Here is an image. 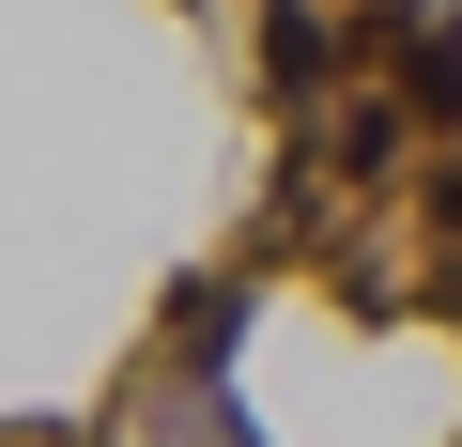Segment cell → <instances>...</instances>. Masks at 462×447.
Masks as SVG:
<instances>
[{
    "mask_svg": "<svg viewBox=\"0 0 462 447\" xmlns=\"http://www.w3.org/2000/svg\"><path fill=\"white\" fill-rule=\"evenodd\" d=\"M401 93H416L431 124H462V16H431V32L401 47Z\"/></svg>",
    "mask_w": 462,
    "mask_h": 447,
    "instance_id": "cell-2",
    "label": "cell"
},
{
    "mask_svg": "<svg viewBox=\"0 0 462 447\" xmlns=\"http://www.w3.org/2000/svg\"><path fill=\"white\" fill-rule=\"evenodd\" d=\"M324 62H339V32L309 16V0H278V16H263V78H278V93H309Z\"/></svg>",
    "mask_w": 462,
    "mask_h": 447,
    "instance_id": "cell-1",
    "label": "cell"
},
{
    "mask_svg": "<svg viewBox=\"0 0 462 447\" xmlns=\"http://www.w3.org/2000/svg\"><path fill=\"white\" fill-rule=\"evenodd\" d=\"M431 216H447V232H462V154H447V185H431Z\"/></svg>",
    "mask_w": 462,
    "mask_h": 447,
    "instance_id": "cell-3",
    "label": "cell"
}]
</instances>
